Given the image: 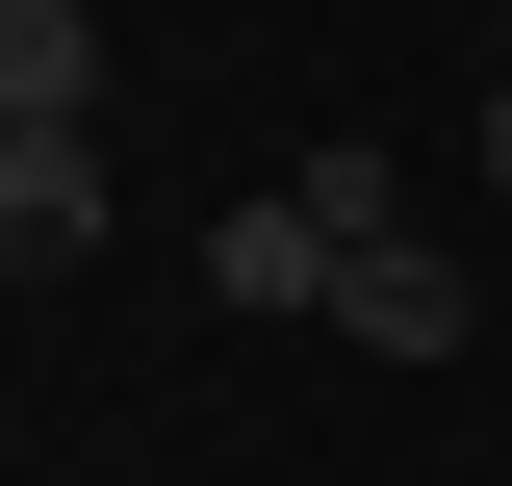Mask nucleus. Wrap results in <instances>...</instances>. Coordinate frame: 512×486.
Listing matches in <instances>:
<instances>
[{"instance_id":"f257e3e1","label":"nucleus","mask_w":512,"mask_h":486,"mask_svg":"<svg viewBox=\"0 0 512 486\" xmlns=\"http://www.w3.org/2000/svg\"><path fill=\"white\" fill-rule=\"evenodd\" d=\"M333 333H359V359H461L487 307H461V256H436V231H359V256H333Z\"/></svg>"},{"instance_id":"f03ea898","label":"nucleus","mask_w":512,"mask_h":486,"mask_svg":"<svg viewBox=\"0 0 512 486\" xmlns=\"http://www.w3.org/2000/svg\"><path fill=\"white\" fill-rule=\"evenodd\" d=\"M103 256V128H0V282Z\"/></svg>"},{"instance_id":"7ed1b4c3","label":"nucleus","mask_w":512,"mask_h":486,"mask_svg":"<svg viewBox=\"0 0 512 486\" xmlns=\"http://www.w3.org/2000/svg\"><path fill=\"white\" fill-rule=\"evenodd\" d=\"M205 307H333V231H308V180H256L231 231H205Z\"/></svg>"},{"instance_id":"20e7f679","label":"nucleus","mask_w":512,"mask_h":486,"mask_svg":"<svg viewBox=\"0 0 512 486\" xmlns=\"http://www.w3.org/2000/svg\"><path fill=\"white\" fill-rule=\"evenodd\" d=\"M0 128H103V26L77 0H0Z\"/></svg>"},{"instance_id":"39448f33","label":"nucleus","mask_w":512,"mask_h":486,"mask_svg":"<svg viewBox=\"0 0 512 486\" xmlns=\"http://www.w3.org/2000/svg\"><path fill=\"white\" fill-rule=\"evenodd\" d=\"M487 205H512V77H487Z\"/></svg>"}]
</instances>
